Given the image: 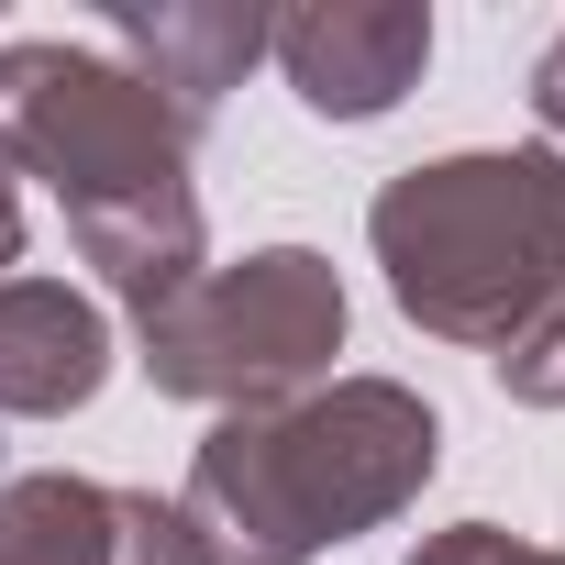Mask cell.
Masks as SVG:
<instances>
[{
	"instance_id": "obj_4",
	"label": "cell",
	"mask_w": 565,
	"mask_h": 565,
	"mask_svg": "<svg viewBox=\"0 0 565 565\" xmlns=\"http://www.w3.org/2000/svg\"><path fill=\"white\" fill-rule=\"evenodd\" d=\"M0 156L34 167L67 222L89 211H134V200H178L189 189V134L178 111L100 45H0Z\"/></svg>"
},
{
	"instance_id": "obj_12",
	"label": "cell",
	"mask_w": 565,
	"mask_h": 565,
	"mask_svg": "<svg viewBox=\"0 0 565 565\" xmlns=\"http://www.w3.org/2000/svg\"><path fill=\"white\" fill-rule=\"evenodd\" d=\"M532 111H543V134H565V34L532 56Z\"/></svg>"
},
{
	"instance_id": "obj_13",
	"label": "cell",
	"mask_w": 565,
	"mask_h": 565,
	"mask_svg": "<svg viewBox=\"0 0 565 565\" xmlns=\"http://www.w3.org/2000/svg\"><path fill=\"white\" fill-rule=\"evenodd\" d=\"M23 255V200H12V156H0V266Z\"/></svg>"
},
{
	"instance_id": "obj_3",
	"label": "cell",
	"mask_w": 565,
	"mask_h": 565,
	"mask_svg": "<svg viewBox=\"0 0 565 565\" xmlns=\"http://www.w3.org/2000/svg\"><path fill=\"white\" fill-rule=\"evenodd\" d=\"M344 355V277L311 244H266L244 266H200L145 322V377L211 411H277Z\"/></svg>"
},
{
	"instance_id": "obj_6",
	"label": "cell",
	"mask_w": 565,
	"mask_h": 565,
	"mask_svg": "<svg viewBox=\"0 0 565 565\" xmlns=\"http://www.w3.org/2000/svg\"><path fill=\"white\" fill-rule=\"evenodd\" d=\"M111 377V322L67 277H0V411L56 422Z\"/></svg>"
},
{
	"instance_id": "obj_2",
	"label": "cell",
	"mask_w": 565,
	"mask_h": 565,
	"mask_svg": "<svg viewBox=\"0 0 565 565\" xmlns=\"http://www.w3.org/2000/svg\"><path fill=\"white\" fill-rule=\"evenodd\" d=\"M388 300L444 344H510L565 300V156H433L399 167L366 211Z\"/></svg>"
},
{
	"instance_id": "obj_8",
	"label": "cell",
	"mask_w": 565,
	"mask_h": 565,
	"mask_svg": "<svg viewBox=\"0 0 565 565\" xmlns=\"http://www.w3.org/2000/svg\"><path fill=\"white\" fill-rule=\"evenodd\" d=\"M0 565H111V488L12 477L0 488Z\"/></svg>"
},
{
	"instance_id": "obj_11",
	"label": "cell",
	"mask_w": 565,
	"mask_h": 565,
	"mask_svg": "<svg viewBox=\"0 0 565 565\" xmlns=\"http://www.w3.org/2000/svg\"><path fill=\"white\" fill-rule=\"evenodd\" d=\"M411 565H565V554H532V543H510L499 521H455V532H433Z\"/></svg>"
},
{
	"instance_id": "obj_9",
	"label": "cell",
	"mask_w": 565,
	"mask_h": 565,
	"mask_svg": "<svg viewBox=\"0 0 565 565\" xmlns=\"http://www.w3.org/2000/svg\"><path fill=\"white\" fill-rule=\"evenodd\" d=\"M111 565H211V543H200V521L178 499L111 488Z\"/></svg>"
},
{
	"instance_id": "obj_10",
	"label": "cell",
	"mask_w": 565,
	"mask_h": 565,
	"mask_svg": "<svg viewBox=\"0 0 565 565\" xmlns=\"http://www.w3.org/2000/svg\"><path fill=\"white\" fill-rule=\"evenodd\" d=\"M499 388H510V399H532V411H565V300L499 344Z\"/></svg>"
},
{
	"instance_id": "obj_1",
	"label": "cell",
	"mask_w": 565,
	"mask_h": 565,
	"mask_svg": "<svg viewBox=\"0 0 565 565\" xmlns=\"http://www.w3.org/2000/svg\"><path fill=\"white\" fill-rule=\"evenodd\" d=\"M444 466V422L388 377H333L277 411H222L189 466V521L211 565H311L322 543L377 532Z\"/></svg>"
},
{
	"instance_id": "obj_7",
	"label": "cell",
	"mask_w": 565,
	"mask_h": 565,
	"mask_svg": "<svg viewBox=\"0 0 565 565\" xmlns=\"http://www.w3.org/2000/svg\"><path fill=\"white\" fill-rule=\"evenodd\" d=\"M111 45L178 111V134H200L222 111V89L266 56V12H233V0H167V12H111Z\"/></svg>"
},
{
	"instance_id": "obj_5",
	"label": "cell",
	"mask_w": 565,
	"mask_h": 565,
	"mask_svg": "<svg viewBox=\"0 0 565 565\" xmlns=\"http://www.w3.org/2000/svg\"><path fill=\"white\" fill-rule=\"evenodd\" d=\"M266 56L289 67L300 111H322V122H377V111L433 67V12H422V0H311V12L266 23Z\"/></svg>"
}]
</instances>
